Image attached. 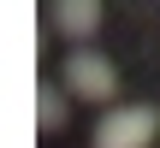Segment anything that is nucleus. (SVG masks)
Instances as JSON below:
<instances>
[{"label": "nucleus", "instance_id": "1", "mask_svg": "<svg viewBox=\"0 0 160 148\" xmlns=\"http://www.w3.org/2000/svg\"><path fill=\"white\" fill-rule=\"evenodd\" d=\"M59 83H65V95H77V101H113V95H119V71H113V59L95 53V47H71V53L59 59Z\"/></svg>", "mask_w": 160, "mask_h": 148}, {"label": "nucleus", "instance_id": "2", "mask_svg": "<svg viewBox=\"0 0 160 148\" xmlns=\"http://www.w3.org/2000/svg\"><path fill=\"white\" fill-rule=\"evenodd\" d=\"M154 136H160V107H148V101L113 107L95 125V148H148Z\"/></svg>", "mask_w": 160, "mask_h": 148}, {"label": "nucleus", "instance_id": "3", "mask_svg": "<svg viewBox=\"0 0 160 148\" xmlns=\"http://www.w3.org/2000/svg\"><path fill=\"white\" fill-rule=\"evenodd\" d=\"M48 18H53V30H59L71 47H83V42L101 30V0H48Z\"/></svg>", "mask_w": 160, "mask_h": 148}, {"label": "nucleus", "instance_id": "4", "mask_svg": "<svg viewBox=\"0 0 160 148\" xmlns=\"http://www.w3.org/2000/svg\"><path fill=\"white\" fill-rule=\"evenodd\" d=\"M65 125V89L36 83V131H59Z\"/></svg>", "mask_w": 160, "mask_h": 148}]
</instances>
